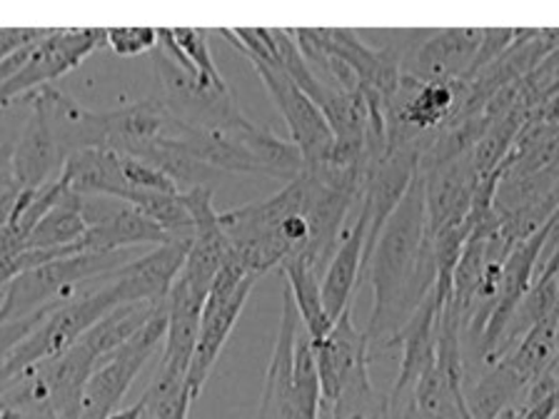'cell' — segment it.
<instances>
[{"instance_id":"603a6c76","label":"cell","mask_w":559,"mask_h":419,"mask_svg":"<svg viewBox=\"0 0 559 419\" xmlns=\"http://www.w3.org/2000/svg\"><path fill=\"white\" fill-rule=\"evenodd\" d=\"M559 357V310L547 314L545 320H539L535 327H530L518 339L510 352L502 360L512 364L527 384L537 380L542 372H547L549 367L557 364Z\"/></svg>"},{"instance_id":"5bb4252c","label":"cell","mask_w":559,"mask_h":419,"mask_svg":"<svg viewBox=\"0 0 559 419\" xmlns=\"http://www.w3.org/2000/svg\"><path fill=\"white\" fill-rule=\"evenodd\" d=\"M425 175V207L427 230L430 235L448 227L467 225L472 200L479 185V178L472 165V153L442 163Z\"/></svg>"},{"instance_id":"4316f807","label":"cell","mask_w":559,"mask_h":419,"mask_svg":"<svg viewBox=\"0 0 559 419\" xmlns=\"http://www.w3.org/2000/svg\"><path fill=\"white\" fill-rule=\"evenodd\" d=\"M105 46L120 58H135L157 48V28H105Z\"/></svg>"},{"instance_id":"5b68a950","label":"cell","mask_w":559,"mask_h":419,"mask_svg":"<svg viewBox=\"0 0 559 419\" xmlns=\"http://www.w3.org/2000/svg\"><path fill=\"white\" fill-rule=\"evenodd\" d=\"M258 279L260 277L245 273L230 255L223 262L221 273L215 275V283L210 287L203 308V318H200L195 355H192L186 380V390L192 402L203 395L210 372H213L217 357H221L225 343L230 339L235 325H238Z\"/></svg>"},{"instance_id":"277c9868","label":"cell","mask_w":559,"mask_h":419,"mask_svg":"<svg viewBox=\"0 0 559 419\" xmlns=\"http://www.w3.org/2000/svg\"><path fill=\"white\" fill-rule=\"evenodd\" d=\"M120 304L130 302L126 300V292H122L118 279H112V273L95 279V283L87 285L73 300L50 310L48 318L35 327L33 335L21 347H15V352L8 357V367H11L17 378H23L35 364L63 355L95 322L120 308Z\"/></svg>"},{"instance_id":"9c48e42d","label":"cell","mask_w":559,"mask_h":419,"mask_svg":"<svg viewBox=\"0 0 559 419\" xmlns=\"http://www.w3.org/2000/svg\"><path fill=\"white\" fill-rule=\"evenodd\" d=\"M258 77L265 85L270 100L275 103L280 116H283L287 130H290V143L300 151L305 168L330 163L335 135H332L328 118L312 103L305 91H300L290 75L280 65L252 63Z\"/></svg>"},{"instance_id":"6da1fadb","label":"cell","mask_w":559,"mask_h":419,"mask_svg":"<svg viewBox=\"0 0 559 419\" xmlns=\"http://www.w3.org/2000/svg\"><path fill=\"white\" fill-rule=\"evenodd\" d=\"M362 279H370L374 295L365 335L370 345L395 347L400 330L432 292L437 279L435 242L427 230L425 175L419 170L382 227Z\"/></svg>"},{"instance_id":"7402d4cb","label":"cell","mask_w":559,"mask_h":419,"mask_svg":"<svg viewBox=\"0 0 559 419\" xmlns=\"http://www.w3.org/2000/svg\"><path fill=\"white\" fill-rule=\"evenodd\" d=\"M87 223L81 210V195L66 192L60 195L56 207L43 217V220L33 227V232L25 240L23 250H66L75 248L78 242L85 238Z\"/></svg>"},{"instance_id":"3957f363","label":"cell","mask_w":559,"mask_h":419,"mask_svg":"<svg viewBox=\"0 0 559 419\" xmlns=\"http://www.w3.org/2000/svg\"><path fill=\"white\" fill-rule=\"evenodd\" d=\"M133 258L128 250L118 252H78L13 277L5 287L0 322L31 318L40 310H52L81 295L87 285L116 273Z\"/></svg>"},{"instance_id":"52a82bcc","label":"cell","mask_w":559,"mask_h":419,"mask_svg":"<svg viewBox=\"0 0 559 419\" xmlns=\"http://www.w3.org/2000/svg\"><path fill=\"white\" fill-rule=\"evenodd\" d=\"M153 68L160 83V100L175 118L188 125L205 130H233L252 122L240 105L235 103L233 91H210L195 83L188 70H182L163 50H153Z\"/></svg>"},{"instance_id":"44dd1931","label":"cell","mask_w":559,"mask_h":419,"mask_svg":"<svg viewBox=\"0 0 559 419\" xmlns=\"http://www.w3.org/2000/svg\"><path fill=\"white\" fill-rule=\"evenodd\" d=\"M165 302H130V304H120L112 312L105 314L103 320L95 322V325L85 332V335L78 339V343L85 345L91 352L98 357V362L103 357H108L110 352H116L118 347L128 343L135 332L143 330L147 325V320L163 308Z\"/></svg>"},{"instance_id":"836d02e7","label":"cell","mask_w":559,"mask_h":419,"mask_svg":"<svg viewBox=\"0 0 559 419\" xmlns=\"http://www.w3.org/2000/svg\"><path fill=\"white\" fill-rule=\"evenodd\" d=\"M384 417V415H382ZM382 417H378V415H367V412H355V415H349V417H345V419H382Z\"/></svg>"},{"instance_id":"f1b7e54d","label":"cell","mask_w":559,"mask_h":419,"mask_svg":"<svg viewBox=\"0 0 559 419\" xmlns=\"http://www.w3.org/2000/svg\"><path fill=\"white\" fill-rule=\"evenodd\" d=\"M557 412H559V397H557V390H555V395H549L547 399L537 402L535 407H530L527 415H524V419H555Z\"/></svg>"},{"instance_id":"ac0fdd59","label":"cell","mask_w":559,"mask_h":419,"mask_svg":"<svg viewBox=\"0 0 559 419\" xmlns=\"http://www.w3.org/2000/svg\"><path fill=\"white\" fill-rule=\"evenodd\" d=\"M95 364H98V357L85 345L75 343L63 355L33 367L43 390H46L52 415H58L60 419H81L85 387L91 382Z\"/></svg>"},{"instance_id":"e0dca14e","label":"cell","mask_w":559,"mask_h":419,"mask_svg":"<svg viewBox=\"0 0 559 419\" xmlns=\"http://www.w3.org/2000/svg\"><path fill=\"white\" fill-rule=\"evenodd\" d=\"M68 157L52 137L46 118L31 108V116L11 147V168L23 190H40L63 175Z\"/></svg>"},{"instance_id":"f546056e","label":"cell","mask_w":559,"mask_h":419,"mask_svg":"<svg viewBox=\"0 0 559 419\" xmlns=\"http://www.w3.org/2000/svg\"><path fill=\"white\" fill-rule=\"evenodd\" d=\"M105 419H145L143 399H138L135 405H130V407H120L118 412H112L110 417H105Z\"/></svg>"},{"instance_id":"d6986e66","label":"cell","mask_w":559,"mask_h":419,"mask_svg":"<svg viewBox=\"0 0 559 419\" xmlns=\"http://www.w3.org/2000/svg\"><path fill=\"white\" fill-rule=\"evenodd\" d=\"M365 238H367V220L360 215L353 230L345 232L337 252L332 255L325 273H322V285H320L322 302H325V312L332 322H337L340 314L349 308L355 287L362 279Z\"/></svg>"},{"instance_id":"7a4b0ae2","label":"cell","mask_w":559,"mask_h":419,"mask_svg":"<svg viewBox=\"0 0 559 419\" xmlns=\"http://www.w3.org/2000/svg\"><path fill=\"white\" fill-rule=\"evenodd\" d=\"M258 419H320V378L312 339L302 327L287 285Z\"/></svg>"},{"instance_id":"e575fe53","label":"cell","mask_w":559,"mask_h":419,"mask_svg":"<svg viewBox=\"0 0 559 419\" xmlns=\"http://www.w3.org/2000/svg\"><path fill=\"white\" fill-rule=\"evenodd\" d=\"M5 283H0V308H3V302H5Z\"/></svg>"},{"instance_id":"4fadbf2b","label":"cell","mask_w":559,"mask_h":419,"mask_svg":"<svg viewBox=\"0 0 559 419\" xmlns=\"http://www.w3.org/2000/svg\"><path fill=\"white\" fill-rule=\"evenodd\" d=\"M23 100L46 118L52 137L58 140L60 151L66 153L68 160L75 153L105 147V140H108V112L83 108L81 103L70 98L63 91H58L56 85L40 87V91L31 93Z\"/></svg>"},{"instance_id":"7c38bea8","label":"cell","mask_w":559,"mask_h":419,"mask_svg":"<svg viewBox=\"0 0 559 419\" xmlns=\"http://www.w3.org/2000/svg\"><path fill=\"white\" fill-rule=\"evenodd\" d=\"M483 43V28L419 31L400 60L402 75L419 83L467 81L472 60Z\"/></svg>"},{"instance_id":"d6a6232c","label":"cell","mask_w":559,"mask_h":419,"mask_svg":"<svg viewBox=\"0 0 559 419\" xmlns=\"http://www.w3.org/2000/svg\"><path fill=\"white\" fill-rule=\"evenodd\" d=\"M31 419H60L58 415H52V409H35V412H31Z\"/></svg>"},{"instance_id":"4dcf8cb0","label":"cell","mask_w":559,"mask_h":419,"mask_svg":"<svg viewBox=\"0 0 559 419\" xmlns=\"http://www.w3.org/2000/svg\"><path fill=\"white\" fill-rule=\"evenodd\" d=\"M527 405H524V402H512L510 407H504L500 415H497L495 419H524V415H527Z\"/></svg>"},{"instance_id":"9a60e30c","label":"cell","mask_w":559,"mask_h":419,"mask_svg":"<svg viewBox=\"0 0 559 419\" xmlns=\"http://www.w3.org/2000/svg\"><path fill=\"white\" fill-rule=\"evenodd\" d=\"M440 314L442 310L437 308L435 295L430 292L395 337V347L400 345L402 349V360L397 378L392 382L390 395L384 397V405L388 407H397L405 399L413 397L417 380L423 378V372L432 364L437 343V318H440Z\"/></svg>"},{"instance_id":"8d00e7d4","label":"cell","mask_w":559,"mask_h":419,"mask_svg":"<svg viewBox=\"0 0 559 419\" xmlns=\"http://www.w3.org/2000/svg\"><path fill=\"white\" fill-rule=\"evenodd\" d=\"M557 372H559V357H557Z\"/></svg>"},{"instance_id":"1f68e13d","label":"cell","mask_w":559,"mask_h":419,"mask_svg":"<svg viewBox=\"0 0 559 419\" xmlns=\"http://www.w3.org/2000/svg\"><path fill=\"white\" fill-rule=\"evenodd\" d=\"M0 419H31V415L21 407L8 405V402H0Z\"/></svg>"},{"instance_id":"8fae6325","label":"cell","mask_w":559,"mask_h":419,"mask_svg":"<svg viewBox=\"0 0 559 419\" xmlns=\"http://www.w3.org/2000/svg\"><path fill=\"white\" fill-rule=\"evenodd\" d=\"M312 352L320 378V415H325L343 397L347 384L370 378V339L365 330H357L353 308L340 314L325 339L312 343Z\"/></svg>"},{"instance_id":"cb8c5ba5","label":"cell","mask_w":559,"mask_h":419,"mask_svg":"<svg viewBox=\"0 0 559 419\" xmlns=\"http://www.w3.org/2000/svg\"><path fill=\"white\" fill-rule=\"evenodd\" d=\"M527 390V380L504 360L495 362L483 380L465 390V405L472 419H495L504 407L520 399Z\"/></svg>"},{"instance_id":"83f0119b","label":"cell","mask_w":559,"mask_h":419,"mask_svg":"<svg viewBox=\"0 0 559 419\" xmlns=\"http://www.w3.org/2000/svg\"><path fill=\"white\" fill-rule=\"evenodd\" d=\"M56 310V308H52ZM50 310H40L31 314V318H21V320H8L0 322V362L8 360L15 352V347H21L25 339H28L35 327L40 325L43 320L48 318Z\"/></svg>"},{"instance_id":"30bf717a","label":"cell","mask_w":559,"mask_h":419,"mask_svg":"<svg viewBox=\"0 0 559 419\" xmlns=\"http://www.w3.org/2000/svg\"><path fill=\"white\" fill-rule=\"evenodd\" d=\"M81 210L87 223L85 238L78 242L81 252H118L138 244L175 242L168 232L130 203L105 195H81Z\"/></svg>"},{"instance_id":"d590c367","label":"cell","mask_w":559,"mask_h":419,"mask_svg":"<svg viewBox=\"0 0 559 419\" xmlns=\"http://www.w3.org/2000/svg\"><path fill=\"white\" fill-rule=\"evenodd\" d=\"M188 415H190V405H188V407H182V409H180V415H178V419H188Z\"/></svg>"},{"instance_id":"ba28073f","label":"cell","mask_w":559,"mask_h":419,"mask_svg":"<svg viewBox=\"0 0 559 419\" xmlns=\"http://www.w3.org/2000/svg\"><path fill=\"white\" fill-rule=\"evenodd\" d=\"M100 46H105V28L50 31L46 38L35 43L23 68L5 83H0V108L52 85V81L75 70Z\"/></svg>"},{"instance_id":"ffe728a7","label":"cell","mask_w":559,"mask_h":419,"mask_svg":"<svg viewBox=\"0 0 559 419\" xmlns=\"http://www.w3.org/2000/svg\"><path fill=\"white\" fill-rule=\"evenodd\" d=\"M280 270H283V279H285L287 290H290V295H293L295 308H297V312H300L305 332H308L312 343L325 339L335 322H332L325 312L318 270H314L305 258L287 260Z\"/></svg>"},{"instance_id":"484cf974","label":"cell","mask_w":559,"mask_h":419,"mask_svg":"<svg viewBox=\"0 0 559 419\" xmlns=\"http://www.w3.org/2000/svg\"><path fill=\"white\" fill-rule=\"evenodd\" d=\"M520 38V31L514 28H485L483 31V43H479L477 56L472 60V68L467 73V83L475 81V77L487 70L492 63H497L507 50L514 46V40Z\"/></svg>"},{"instance_id":"d4e9b609","label":"cell","mask_w":559,"mask_h":419,"mask_svg":"<svg viewBox=\"0 0 559 419\" xmlns=\"http://www.w3.org/2000/svg\"><path fill=\"white\" fill-rule=\"evenodd\" d=\"M173 31V38L178 43V48L182 50V56L192 68V73H195V83L210 87V91H230L225 83V77L221 75V70H217L215 60H213V52H210L207 46V38H210V31L205 28H170Z\"/></svg>"},{"instance_id":"2e32d148","label":"cell","mask_w":559,"mask_h":419,"mask_svg":"<svg viewBox=\"0 0 559 419\" xmlns=\"http://www.w3.org/2000/svg\"><path fill=\"white\" fill-rule=\"evenodd\" d=\"M190 242H168L153 248L147 255L133 258L112 273V279L126 292L128 302H165L175 279L186 267Z\"/></svg>"},{"instance_id":"8992f818","label":"cell","mask_w":559,"mask_h":419,"mask_svg":"<svg viewBox=\"0 0 559 419\" xmlns=\"http://www.w3.org/2000/svg\"><path fill=\"white\" fill-rule=\"evenodd\" d=\"M165 332H168V300L147 320L143 330L95 364L91 382L85 387L81 419H105L118 412L120 402L126 399L138 374L143 372V367L151 362L160 345H165Z\"/></svg>"}]
</instances>
